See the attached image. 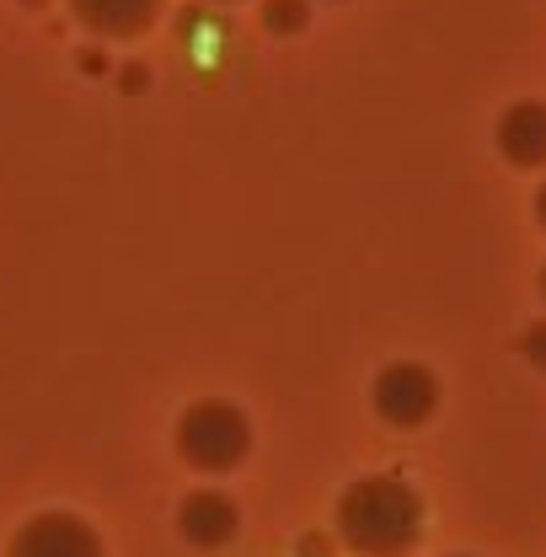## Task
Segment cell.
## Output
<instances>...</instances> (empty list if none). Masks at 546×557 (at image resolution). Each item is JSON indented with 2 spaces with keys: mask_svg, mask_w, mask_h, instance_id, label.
Here are the masks:
<instances>
[{
  "mask_svg": "<svg viewBox=\"0 0 546 557\" xmlns=\"http://www.w3.org/2000/svg\"><path fill=\"white\" fill-rule=\"evenodd\" d=\"M119 86L124 91H145V65H124L119 70Z\"/></svg>",
  "mask_w": 546,
  "mask_h": 557,
  "instance_id": "obj_10",
  "label": "cell"
},
{
  "mask_svg": "<svg viewBox=\"0 0 546 557\" xmlns=\"http://www.w3.org/2000/svg\"><path fill=\"white\" fill-rule=\"evenodd\" d=\"M5 557H108V547L91 520H80L70 509H44L16 525Z\"/></svg>",
  "mask_w": 546,
  "mask_h": 557,
  "instance_id": "obj_4",
  "label": "cell"
},
{
  "mask_svg": "<svg viewBox=\"0 0 546 557\" xmlns=\"http://www.w3.org/2000/svg\"><path fill=\"white\" fill-rule=\"evenodd\" d=\"M22 5H27V11H44V5H49V0H22Z\"/></svg>",
  "mask_w": 546,
  "mask_h": 557,
  "instance_id": "obj_12",
  "label": "cell"
},
{
  "mask_svg": "<svg viewBox=\"0 0 546 557\" xmlns=\"http://www.w3.org/2000/svg\"><path fill=\"white\" fill-rule=\"evenodd\" d=\"M214 5H236V0H214Z\"/></svg>",
  "mask_w": 546,
  "mask_h": 557,
  "instance_id": "obj_14",
  "label": "cell"
},
{
  "mask_svg": "<svg viewBox=\"0 0 546 557\" xmlns=\"http://www.w3.org/2000/svg\"><path fill=\"white\" fill-rule=\"evenodd\" d=\"M536 284H542V300H546V269H542V278H536Z\"/></svg>",
  "mask_w": 546,
  "mask_h": 557,
  "instance_id": "obj_13",
  "label": "cell"
},
{
  "mask_svg": "<svg viewBox=\"0 0 546 557\" xmlns=\"http://www.w3.org/2000/svg\"><path fill=\"white\" fill-rule=\"evenodd\" d=\"M172 450H177L183 467L209 472V478L236 472V467L252 456V418H247L241 403H231V397H199V403H188L183 418H177Z\"/></svg>",
  "mask_w": 546,
  "mask_h": 557,
  "instance_id": "obj_2",
  "label": "cell"
},
{
  "mask_svg": "<svg viewBox=\"0 0 546 557\" xmlns=\"http://www.w3.org/2000/svg\"><path fill=\"white\" fill-rule=\"evenodd\" d=\"M370 408L386 429H423L439 413V375L418 359H392L386 370H375L370 381Z\"/></svg>",
  "mask_w": 546,
  "mask_h": 557,
  "instance_id": "obj_3",
  "label": "cell"
},
{
  "mask_svg": "<svg viewBox=\"0 0 546 557\" xmlns=\"http://www.w3.org/2000/svg\"><path fill=\"white\" fill-rule=\"evenodd\" d=\"M177 536L188 542V547H225V542H236V531H241V509H236V498L231 493H220V487H194L183 504H177Z\"/></svg>",
  "mask_w": 546,
  "mask_h": 557,
  "instance_id": "obj_5",
  "label": "cell"
},
{
  "mask_svg": "<svg viewBox=\"0 0 546 557\" xmlns=\"http://www.w3.org/2000/svg\"><path fill=\"white\" fill-rule=\"evenodd\" d=\"M493 145L509 166L520 172H542L546 166V102L542 97H520L498 113L493 124Z\"/></svg>",
  "mask_w": 546,
  "mask_h": 557,
  "instance_id": "obj_6",
  "label": "cell"
},
{
  "mask_svg": "<svg viewBox=\"0 0 546 557\" xmlns=\"http://www.w3.org/2000/svg\"><path fill=\"white\" fill-rule=\"evenodd\" d=\"M65 5L86 33L124 44V38H139V33L156 27V16H161L166 0H65Z\"/></svg>",
  "mask_w": 546,
  "mask_h": 557,
  "instance_id": "obj_7",
  "label": "cell"
},
{
  "mask_svg": "<svg viewBox=\"0 0 546 557\" xmlns=\"http://www.w3.org/2000/svg\"><path fill=\"white\" fill-rule=\"evenodd\" d=\"M520 354H525L536 370H546V317L542 322H531V327L520 333Z\"/></svg>",
  "mask_w": 546,
  "mask_h": 557,
  "instance_id": "obj_9",
  "label": "cell"
},
{
  "mask_svg": "<svg viewBox=\"0 0 546 557\" xmlns=\"http://www.w3.org/2000/svg\"><path fill=\"white\" fill-rule=\"evenodd\" d=\"M450 557H467V553H450Z\"/></svg>",
  "mask_w": 546,
  "mask_h": 557,
  "instance_id": "obj_15",
  "label": "cell"
},
{
  "mask_svg": "<svg viewBox=\"0 0 546 557\" xmlns=\"http://www.w3.org/2000/svg\"><path fill=\"white\" fill-rule=\"evenodd\" d=\"M338 536L353 557H412L423 542V498L397 472L353 478L338 493Z\"/></svg>",
  "mask_w": 546,
  "mask_h": 557,
  "instance_id": "obj_1",
  "label": "cell"
},
{
  "mask_svg": "<svg viewBox=\"0 0 546 557\" xmlns=\"http://www.w3.org/2000/svg\"><path fill=\"white\" fill-rule=\"evenodd\" d=\"M536 225H542V231H546V183H542V188H536Z\"/></svg>",
  "mask_w": 546,
  "mask_h": 557,
  "instance_id": "obj_11",
  "label": "cell"
},
{
  "mask_svg": "<svg viewBox=\"0 0 546 557\" xmlns=\"http://www.w3.org/2000/svg\"><path fill=\"white\" fill-rule=\"evenodd\" d=\"M258 16H263V33H273V38H295V33L311 27V0H263Z\"/></svg>",
  "mask_w": 546,
  "mask_h": 557,
  "instance_id": "obj_8",
  "label": "cell"
}]
</instances>
